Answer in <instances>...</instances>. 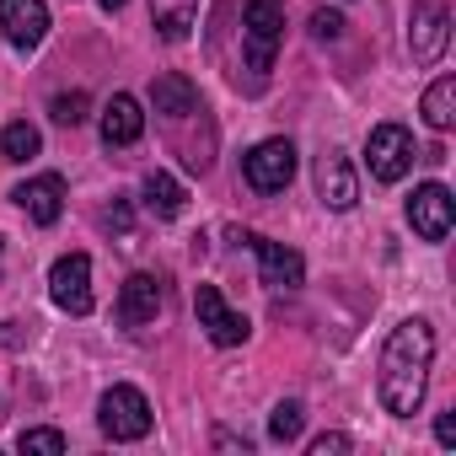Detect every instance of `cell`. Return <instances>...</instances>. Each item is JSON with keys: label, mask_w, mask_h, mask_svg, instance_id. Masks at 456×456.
<instances>
[{"label": "cell", "mask_w": 456, "mask_h": 456, "mask_svg": "<svg viewBox=\"0 0 456 456\" xmlns=\"http://www.w3.org/2000/svg\"><path fill=\"white\" fill-rule=\"evenodd\" d=\"M49 296H54L60 312L86 317V312H92V258H86V253H65V258L49 269Z\"/></svg>", "instance_id": "52a82bcc"}, {"label": "cell", "mask_w": 456, "mask_h": 456, "mask_svg": "<svg viewBox=\"0 0 456 456\" xmlns=\"http://www.w3.org/2000/svg\"><path fill=\"white\" fill-rule=\"evenodd\" d=\"M156 312H161V280L156 274H129L124 296H118V322L145 328V322H156Z\"/></svg>", "instance_id": "5bb4252c"}, {"label": "cell", "mask_w": 456, "mask_h": 456, "mask_svg": "<svg viewBox=\"0 0 456 456\" xmlns=\"http://www.w3.org/2000/svg\"><path fill=\"white\" fill-rule=\"evenodd\" d=\"M86 108H92V97H86V92H60V97L49 102V113H54V124H65V129H76V124H86Z\"/></svg>", "instance_id": "44dd1931"}, {"label": "cell", "mask_w": 456, "mask_h": 456, "mask_svg": "<svg viewBox=\"0 0 456 456\" xmlns=\"http://www.w3.org/2000/svg\"><path fill=\"white\" fill-rule=\"evenodd\" d=\"M0 28L17 49H38L49 33V6L44 0H0Z\"/></svg>", "instance_id": "8fae6325"}, {"label": "cell", "mask_w": 456, "mask_h": 456, "mask_svg": "<svg viewBox=\"0 0 456 456\" xmlns=\"http://www.w3.org/2000/svg\"><path fill=\"white\" fill-rule=\"evenodd\" d=\"M242 172H248V183H253L258 193H285L290 177H296V145H290V140H264V145L248 151Z\"/></svg>", "instance_id": "8992f818"}, {"label": "cell", "mask_w": 456, "mask_h": 456, "mask_svg": "<svg viewBox=\"0 0 456 456\" xmlns=\"http://www.w3.org/2000/svg\"><path fill=\"white\" fill-rule=\"evenodd\" d=\"M435 440H440V445H445V451H451V445H456V408H451V413H440V419H435Z\"/></svg>", "instance_id": "d4e9b609"}, {"label": "cell", "mask_w": 456, "mask_h": 456, "mask_svg": "<svg viewBox=\"0 0 456 456\" xmlns=\"http://www.w3.org/2000/svg\"><path fill=\"white\" fill-rule=\"evenodd\" d=\"M193 312H199V328H204L220 349L248 344V333H253V328H248V317L225 306V296H220L215 285H199V290H193Z\"/></svg>", "instance_id": "9c48e42d"}, {"label": "cell", "mask_w": 456, "mask_h": 456, "mask_svg": "<svg viewBox=\"0 0 456 456\" xmlns=\"http://www.w3.org/2000/svg\"><path fill=\"white\" fill-rule=\"evenodd\" d=\"M242 242L258 253V269H264V285H269V290H296V285L306 280V264H301V253H296V248L269 242V237H258V232H248Z\"/></svg>", "instance_id": "30bf717a"}, {"label": "cell", "mask_w": 456, "mask_h": 456, "mask_svg": "<svg viewBox=\"0 0 456 456\" xmlns=\"http://www.w3.org/2000/svg\"><path fill=\"white\" fill-rule=\"evenodd\" d=\"M140 134H145V113H140V102H134L129 92L108 97V108H102V140H108V145H134Z\"/></svg>", "instance_id": "9a60e30c"}, {"label": "cell", "mask_w": 456, "mask_h": 456, "mask_svg": "<svg viewBox=\"0 0 456 456\" xmlns=\"http://www.w3.org/2000/svg\"><path fill=\"white\" fill-rule=\"evenodd\" d=\"M338 33H344V17H338V12H312V38L333 44Z\"/></svg>", "instance_id": "cb8c5ba5"}, {"label": "cell", "mask_w": 456, "mask_h": 456, "mask_svg": "<svg viewBox=\"0 0 456 456\" xmlns=\"http://www.w3.org/2000/svg\"><path fill=\"white\" fill-rule=\"evenodd\" d=\"M97 6H102V12H124V6H129V0H97Z\"/></svg>", "instance_id": "83f0119b"}, {"label": "cell", "mask_w": 456, "mask_h": 456, "mask_svg": "<svg viewBox=\"0 0 456 456\" xmlns=\"http://www.w3.org/2000/svg\"><path fill=\"white\" fill-rule=\"evenodd\" d=\"M451 220H456V204H451L445 183H419L413 199H408V225L424 242H445L451 237Z\"/></svg>", "instance_id": "ba28073f"}, {"label": "cell", "mask_w": 456, "mask_h": 456, "mask_svg": "<svg viewBox=\"0 0 456 456\" xmlns=\"http://www.w3.org/2000/svg\"><path fill=\"white\" fill-rule=\"evenodd\" d=\"M97 419H102L108 440H145L151 435V403H145L140 387H108Z\"/></svg>", "instance_id": "3957f363"}, {"label": "cell", "mask_w": 456, "mask_h": 456, "mask_svg": "<svg viewBox=\"0 0 456 456\" xmlns=\"http://www.w3.org/2000/svg\"><path fill=\"white\" fill-rule=\"evenodd\" d=\"M140 193H145V209H151V215H161V220L183 215V204H188V193H183V183H177L172 172H145Z\"/></svg>", "instance_id": "ac0fdd59"}, {"label": "cell", "mask_w": 456, "mask_h": 456, "mask_svg": "<svg viewBox=\"0 0 456 456\" xmlns=\"http://www.w3.org/2000/svg\"><path fill=\"white\" fill-rule=\"evenodd\" d=\"M429 365H435V328L424 317L397 322L392 338L381 344V376H376L381 408L397 413V419L419 413V403L429 392Z\"/></svg>", "instance_id": "6da1fadb"}, {"label": "cell", "mask_w": 456, "mask_h": 456, "mask_svg": "<svg viewBox=\"0 0 456 456\" xmlns=\"http://www.w3.org/2000/svg\"><path fill=\"white\" fill-rule=\"evenodd\" d=\"M38 151H44V134H38L28 118L6 124V134H0V156H6V161H33Z\"/></svg>", "instance_id": "ffe728a7"}, {"label": "cell", "mask_w": 456, "mask_h": 456, "mask_svg": "<svg viewBox=\"0 0 456 456\" xmlns=\"http://www.w3.org/2000/svg\"><path fill=\"white\" fill-rule=\"evenodd\" d=\"M17 445H22V451H38V456H60V451H65V435H60V429H22Z\"/></svg>", "instance_id": "603a6c76"}, {"label": "cell", "mask_w": 456, "mask_h": 456, "mask_svg": "<svg viewBox=\"0 0 456 456\" xmlns=\"http://www.w3.org/2000/svg\"><path fill=\"white\" fill-rule=\"evenodd\" d=\"M365 161H370L376 183H403L408 167H413V134L403 124H376L370 140H365Z\"/></svg>", "instance_id": "277c9868"}, {"label": "cell", "mask_w": 456, "mask_h": 456, "mask_svg": "<svg viewBox=\"0 0 456 456\" xmlns=\"http://www.w3.org/2000/svg\"><path fill=\"white\" fill-rule=\"evenodd\" d=\"M424 124L440 129V134L456 124V81H451V76H440V81L424 92Z\"/></svg>", "instance_id": "d6986e66"}, {"label": "cell", "mask_w": 456, "mask_h": 456, "mask_svg": "<svg viewBox=\"0 0 456 456\" xmlns=\"http://www.w3.org/2000/svg\"><path fill=\"white\" fill-rule=\"evenodd\" d=\"M349 445H354L349 435H317V440H312V456H328V451H349Z\"/></svg>", "instance_id": "484cf974"}, {"label": "cell", "mask_w": 456, "mask_h": 456, "mask_svg": "<svg viewBox=\"0 0 456 456\" xmlns=\"http://www.w3.org/2000/svg\"><path fill=\"white\" fill-rule=\"evenodd\" d=\"M108 225H113V232H129V204H124V199H113V209H108Z\"/></svg>", "instance_id": "4316f807"}, {"label": "cell", "mask_w": 456, "mask_h": 456, "mask_svg": "<svg viewBox=\"0 0 456 456\" xmlns=\"http://www.w3.org/2000/svg\"><path fill=\"white\" fill-rule=\"evenodd\" d=\"M317 193H322L328 209H354L360 183H354V167H349L344 151H322L317 156Z\"/></svg>", "instance_id": "7c38bea8"}, {"label": "cell", "mask_w": 456, "mask_h": 456, "mask_svg": "<svg viewBox=\"0 0 456 456\" xmlns=\"http://www.w3.org/2000/svg\"><path fill=\"white\" fill-rule=\"evenodd\" d=\"M445 38H451V12L440 0H413L408 12V49H413V65H435L445 54Z\"/></svg>", "instance_id": "5b68a950"}, {"label": "cell", "mask_w": 456, "mask_h": 456, "mask_svg": "<svg viewBox=\"0 0 456 456\" xmlns=\"http://www.w3.org/2000/svg\"><path fill=\"white\" fill-rule=\"evenodd\" d=\"M301 424H306V408H301V403L290 397V403H280V408H274V419H269V435L290 445V440L301 435Z\"/></svg>", "instance_id": "7402d4cb"}, {"label": "cell", "mask_w": 456, "mask_h": 456, "mask_svg": "<svg viewBox=\"0 0 456 456\" xmlns=\"http://www.w3.org/2000/svg\"><path fill=\"white\" fill-rule=\"evenodd\" d=\"M151 102H156V113H167V118H188V113L199 108V92H193L188 76H156V81H151Z\"/></svg>", "instance_id": "e0dca14e"}, {"label": "cell", "mask_w": 456, "mask_h": 456, "mask_svg": "<svg viewBox=\"0 0 456 456\" xmlns=\"http://www.w3.org/2000/svg\"><path fill=\"white\" fill-rule=\"evenodd\" d=\"M38 225H54L60 215H65V177L60 172H44V177H33V183H22L17 193H12Z\"/></svg>", "instance_id": "4fadbf2b"}, {"label": "cell", "mask_w": 456, "mask_h": 456, "mask_svg": "<svg viewBox=\"0 0 456 456\" xmlns=\"http://www.w3.org/2000/svg\"><path fill=\"white\" fill-rule=\"evenodd\" d=\"M242 33H248V70H269L280 44H285V0H248L242 12Z\"/></svg>", "instance_id": "7a4b0ae2"}, {"label": "cell", "mask_w": 456, "mask_h": 456, "mask_svg": "<svg viewBox=\"0 0 456 456\" xmlns=\"http://www.w3.org/2000/svg\"><path fill=\"white\" fill-rule=\"evenodd\" d=\"M151 22L167 44H183L199 22V0H151Z\"/></svg>", "instance_id": "2e32d148"}]
</instances>
